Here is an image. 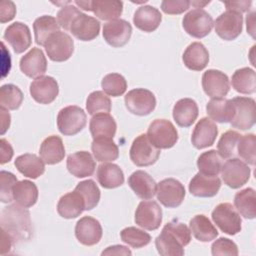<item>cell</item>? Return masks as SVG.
<instances>
[{
  "label": "cell",
  "mask_w": 256,
  "mask_h": 256,
  "mask_svg": "<svg viewBox=\"0 0 256 256\" xmlns=\"http://www.w3.org/2000/svg\"><path fill=\"white\" fill-rule=\"evenodd\" d=\"M198 105L191 98L178 100L173 107V118L178 126L189 127L198 117Z\"/></svg>",
  "instance_id": "f546056e"
},
{
  "label": "cell",
  "mask_w": 256,
  "mask_h": 256,
  "mask_svg": "<svg viewBox=\"0 0 256 256\" xmlns=\"http://www.w3.org/2000/svg\"><path fill=\"white\" fill-rule=\"evenodd\" d=\"M255 145H256V137L252 133L241 135L237 143L238 155L245 162L251 165H254L256 160Z\"/></svg>",
  "instance_id": "681fc988"
},
{
  "label": "cell",
  "mask_w": 256,
  "mask_h": 256,
  "mask_svg": "<svg viewBox=\"0 0 256 256\" xmlns=\"http://www.w3.org/2000/svg\"><path fill=\"white\" fill-rule=\"evenodd\" d=\"M234 205L238 213L246 219L256 216V197L253 188H245L235 194Z\"/></svg>",
  "instance_id": "74e56055"
},
{
  "label": "cell",
  "mask_w": 256,
  "mask_h": 256,
  "mask_svg": "<svg viewBox=\"0 0 256 256\" xmlns=\"http://www.w3.org/2000/svg\"><path fill=\"white\" fill-rule=\"evenodd\" d=\"M21 71L30 78L43 76L47 70V59L40 48H32L20 59Z\"/></svg>",
  "instance_id": "7402d4cb"
},
{
  "label": "cell",
  "mask_w": 256,
  "mask_h": 256,
  "mask_svg": "<svg viewBox=\"0 0 256 256\" xmlns=\"http://www.w3.org/2000/svg\"><path fill=\"white\" fill-rule=\"evenodd\" d=\"M190 6L188 0H164L161 3V10L170 15L181 14L186 11Z\"/></svg>",
  "instance_id": "db71d44e"
},
{
  "label": "cell",
  "mask_w": 256,
  "mask_h": 256,
  "mask_svg": "<svg viewBox=\"0 0 256 256\" xmlns=\"http://www.w3.org/2000/svg\"><path fill=\"white\" fill-rule=\"evenodd\" d=\"M3 37L13 48L16 54H20L27 50L32 42L29 27L18 21L10 24L5 29Z\"/></svg>",
  "instance_id": "d6986e66"
},
{
  "label": "cell",
  "mask_w": 256,
  "mask_h": 256,
  "mask_svg": "<svg viewBox=\"0 0 256 256\" xmlns=\"http://www.w3.org/2000/svg\"><path fill=\"white\" fill-rule=\"evenodd\" d=\"M134 220L145 230H156L162 222V209L156 201H141L136 208Z\"/></svg>",
  "instance_id": "5bb4252c"
},
{
  "label": "cell",
  "mask_w": 256,
  "mask_h": 256,
  "mask_svg": "<svg viewBox=\"0 0 256 256\" xmlns=\"http://www.w3.org/2000/svg\"><path fill=\"white\" fill-rule=\"evenodd\" d=\"M16 14V6L12 1H1L0 2V22L6 23L11 21Z\"/></svg>",
  "instance_id": "11a10c76"
},
{
  "label": "cell",
  "mask_w": 256,
  "mask_h": 256,
  "mask_svg": "<svg viewBox=\"0 0 256 256\" xmlns=\"http://www.w3.org/2000/svg\"><path fill=\"white\" fill-rule=\"evenodd\" d=\"M227 10H232L236 11L238 13L242 12H247L250 7L252 2L251 1H229V2H224Z\"/></svg>",
  "instance_id": "6f0895ef"
},
{
  "label": "cell",
  "mask_w": 256,
  "mask_h": 256,
  "mask_svg": "<svg viewBox=\"0 0 256 256\" xmlns=\"http://www.w3.org/2000/svg\"><path fill=\"white\" fill-rule=\"evenodd\" d=\"M91 149L95 159L99 162L114 161L119 156L118 146L111 138L93 139Z\"/></svg>",
  "instance_id": "ab89813d"
},
{
  "label": "cell",
  "mask_w": 256,
  "mask_h": 256,
  "mask_svg": "<svg viewBox=\"0 0 256 256\" xmlns=\"http://www.w3.org/2000/svg\"><path fill=\"white\" fill-rule=\"evenodd\" d=\"M211 253L213 256H220V255L236 256L238 255V247L232 240L221 237L212 244Z\"/></svg>",
  "instance_id": "f5cc1de1"
},
{
  "label": "cell",
  "mask_w": 256,
  "mask_h": 256,
  "mask_svg": "<svg viewBox=\"0 0 256 256\" xmlns=\"http://www.w3.org/2000/svg\"><path fill=\"white\" fill-rule=\"evenodd\" d=\"M221 187L218 176H209L198 172L189 183V191L196 197H213Z\"/></svg>",
  "instance_id": "d4e9b609"
},
{
  "label": "cell",
  "mask_w": 256,
  "mask_h": 256,
  "mask_svg": "<svg viewBox=\"0 0 256 256\" xmlns=\"http://www.w3.org/2000/svg\"><path fill=\"white\" fill-rule=\"evenodd\" d=\"M241 134L234 130H228L222 134L217 144V152L222 158H231L236 155L237 143Z\"/></svg>",
  "instance_id": "7dc6e473"
},
{
  "label": "cell",
  "mask_w": 256,
  "mask_h": 256,
  "mask_svg": "<svg viewBox=\"0 0 256 256\" xmlns=\"http://www.w3.org/2000/svg\"><path fill=\"white\" fill-rule=\"evenodd\" d=\"M232 86L241 94H253L256 90L255 71L249 67L237 69L232 75Z\"/></svg>",
  "instance_id": "f35d334b"
},
{
  "label": "cell",
  "mask_w": 256,
  "mask_h": 256,
  "mask_svg": "<svg viewBox=\"0 0 256 256\" xmlns=\"http://www.w3.org/2000/svg\"><path fill=\"white\" fill-rule=\"evenodd\" d=\"M70 32L81 41H91L95 39L100 32V22L92 16L81 13L73 21Z\"/></svg>",
  "instance_id": "603a6c76"
},
{
  "label": "cell",
  "mask_w": 256,
  "mask_h": 256,
  "mask_svg": "<svg viewBox=\"0 0 256 256\" xmlns=\"http://www.w3.org/2000/svg\"><path fill=\"white\" fill-rule=\"evenodd\" d=\"M242 24L243 17L240 13L227 10L215 20V32L223 40L232 41L241 34Z\"/></svg>",
  "instance_id": "4fadbf2b"
},
{
  "label": "cell",
  "mask_w": 256,
  "mask_h": 256,
  "mask_svg": "<svg viewBox=\"0 0 256 256\" xmlns=\"http://www.w3.org/2000/svg\"><path fill=\"white\" fill-rule=\"evenodd\" d=\"M81 14V11L73 5L63 6L57 13V22L59 26L64 28L66 31H70V27L73 21Z\"/></svg>",
  "instance_id": "816d5d0a"
},
{
  "label": "cell",
  "mask_w": 256,
  "mask_h": 256,
  "mask_svg": "<svg viewBox=\"0 0 256 256\" xmlns=\"http://www.w3.org/2000/svg\"><path fill=\"white\" fill-rule=\"evenodd\" d=\"M99 184L106 189H113L124 183V173L122 169L114 163L100 164L96 172Z\"/></svg>",
  "instance_id": "1f68e13d"
},
{
  "label": "cell",
  "mask_w": 256,
  "mask_h": 256,
  "mask_svg": "<svg viewBox=\"0 0 256 256\" xmlns=\"http://www.w3.org/2000/svg\"><path fill=\"white\" fill-rule=\"evenodd\" d=\"M117 124L109 113L95 114L89 123V130L93 139L111 138L115 136Z\"/></svg>",
  "instance_id": "4dcf8cb0"
},
{
  "label": "cell",
  "mask_w": 256,
  "mask_h": 256,
  "mask_svg": "<svg viewBox=\"0 0 256 256\" xmlns=\"http://www.w3.org/2000/svg\"><path fill=\"white\" fill-rule=\"evenodd\" d=\"M156 194L157 199L163 206L176 208L181 205L184 200L185 188L180 181L174 178H167L157 184Z\"/></svg>",
  "instance_id": "7c38bea8"
},
{
  "label": "cell",
  "mask_w": 256,
  "mask_h": 256,
  "mask_svg": "<svg viewBox=\"0 0 256 256\" xmlns=\"http://www.w3.org/2000/svg\"><path fill=\"white\" fill-rule=\"evenodd\" d=\"M131 34L132 26L124 19L112 20L103 26L104 40L113 47H122L127 44Z\"/></svg>",
  "instance_id": "e0dca14e"
},
{
  "label": "cell",
  "mask_w": 256,
  "mask_h": 256,
  "mask_svg": "<svg viewBox=\"0 0 256 256\" xmlns=\"http://www.w3.org/2000/svg\"><path fill=\"white\" fill-rule=\"evenodd\" d=\"M128 184L133 192L143 200H149L156 194L157 183L143 170L133 172L128 178Z\"/></svg>",
  "instance_id": "cb8c5ba5"
},
{
  "label": "cell",
  "mask_w": 256,
  "mask_h": 256,
  "mask_svg": "<svg viewBox=\"0 0 256 256\" xmlns=\"http://www.w3.org/2000/svg\"><path fill=\"white\" fill-rule=\"evenodd\" d=\"M0 148H1V153H0V163L5 164L9 162L12 157H13V148L11 144L4 138L0 140Z\"/></svg>",
  "instance_id": "9f6ffc18"
},
{
  "label": "cell",
  "mask_w": 256,
  "mask_h": 256,
  "mask_svg": "<svg viewBox=\"0 0 256 256\" xmlns=\"http://www.w3.org/2000/svg\"><path fill=\"white\" fill-rule=\"evenodd\" d=\"M66 166L70 174L77 178H84L93 175L96 162L87 151H78L67 157Z\"/></svg>",
  "instance_id": "44dd1931"
},
{
  "label": "cell",
  "mask_w": 256,
  "mask_h": 256,
  "mask_svg": "<svg viewBox=\"0 0 256 256\" xmlns=\"http://www.w3.org/2000/svg\"><path fill=\"white\" fill-rule=\"evenodd\" d=\"M191 241V231L179 221L167 223L155 239V246L162 256H182L184 247Z\"/></svg>",
  "instance_id": "6da1fadb"
},
{
  "label": "cell",
  "mask_w": 256,
  "mask_h": 256,
  "mask_svg": "<svg viewBox=\"0 0 256 256\" xmlns=\"http://www.w3.org/2000/svg\"><path fill=\"white\" fill-rule=\"evenodd\" d=\"M1 230H2V251H1V253L5 254L10 251L14 240L6 231H4L3 229H1Z\"/></svg>",
  "instance_id": "6125c7cd"
},
{
  "label": "cell",
  "mask_w": 256,
  "mask_h": 256,
  "mask_svg": "<svg viewBox=\"0 0 256 256\" xmlns=\"http://www.w3.org/2000/svg\"><path fill=\"white\" fill-rule=\"evenodd\" d=\"M31 97L40 104L52 103L59 93L57 81L51 76H40L35 78L30 84Z\"/></svg>",
  "instance_id": "2e32d148"
},
{
  "label": "cell",
  "mask_w": 256,
  "mask_h": 256,
  "mask_svg": "<svg viewBox=\"0 0 256 256\" xmlns=\"http://www.w3.org/2000/svg\"><path fill=\"white\" fill-rule=\"evenodd\" d=\"M129 155L131 161L136 166L146 167L158 160L160 149L152 144L146 134H140L132 142Z\"/></svg>",
  "instance_id": "5b68a950"
},
{
  "label": "cell",
  "mask_w": 256,
  "mask_h": 256,
  "mask_svg": "<svg viewBox=\"0 0 256 256\" xmlns=\"http://www.w3.org/2000/svg\"><path fill=\"white\" fill-rule=\"evenodd\" d=\"M59 24L53 16L43 15L38 17L33 23V30L36 44L44 46L48 38L59 31Z\"/></svg>",
  "instance_id": "8d00e7d4"
},
{
  "label": "cell",
  "mask_w": 256,
  "mask_h": 256,
  "mask_svg": "<svg viewBox=\"0 0 256 256\" xmlns=\"http://www.w3.org/2000/svg\"><path fill=\"white\" fill-rule=\"evenodd\" d=\"M220 172L224 183L232 189L240 188L246 184L251 174L248 165L238 158L228 159L222 164Z\"/></svg>",
  "instance_id": "30bf717a"
},
{
  "label": "cell",
  "mask_w": 256,
  "mask_h": 256,
  "mask_svg": "<svg viewBox=\"0 0 256 256\" xmlns=\"http://www.w3.org/2000/svg\"><path fill=\"white\" fill-rule=\"evenodd\" d=\"M11 68V58L10 53L6 49L5 44L2 42V77H5Z\"/></svg>",
  "instance_id": "91938a15"
},
{
  "label": "cell",
  "mask_w": 256,
  "mask_h": 256,
  "mask_svg": "<svg viewBox=\"0 0 256 256\" xmlns=\"http://www.w3.org/2000/svg\"><path fill=\"white\" fill-rule=\"evenodd\" d=\"M121 240L133 248H141L151 242V236L136 227H126L120 232Z\"/></svg>",
  "instance_id": "c3c4849f"
},
{
  "label": "cell",
  "mask_w": 256,
  "mask_h": 256,
  "mask_svg": "<svg viewBox=\"0 0 256 256\" xmlns=\"http://www.w3.org/2000/svg\"><path fill=\"white\" fill-rule=\"evenodd\" d=\"M209 2L210 1H205V2H200V1H192V2H190V4H192L193 6H195L196 8H200V9H202L205 5H207V4H209Z\"/></svg>",
  "instance_id": "03108f58"
},
{
  "label": "cell",
  "mask_w": 256,
  "mask_h": 256,
  "mask_svg": "<svg viewBox=\"0 0 256 256\" xmlns=\"http://www.w3.org/2000/svg\"><path fill=\"white\" fill-rule=\"evenodd\" d=\"M190 231L193 236L201 242H209L218 236L216 227L203 214L194 216L189 222Z\"/></svg>",
  "instance_id": "d590c367"
},
{
  "label": "cell",
  "mask_w": 256,
  "mask_h": 256,
  "mask_svg": "<svg viewBox=\"0 0 256 256\" xmlns=\"http://www.w3.org/2000/svg\"><path fill=\"white\" fill-rule=\"evenodd\" d=\"M86 125V113L75 105L62 108L57 115V127L61 134L72 136L79 133Z\"/></svg>",
  "instance_id": "277c9868"
},
{
  "label": "cell",
  "mask_w": 256,
  "mask_h": 256,
  "mask_svg": "<svg viewBox=\"0 0 256 256\" xmlns=\"http://www.w3.org/2000/svg\"><path fill=\"white\" fill-rule=\"evenodd\" d=\"M182 60L188 69L201 71L209 62V53L202 43L193 42L185 49Z\"/></svg>",
  "instance_id": "f1b7e54d"
},
{
  "label": "cell",
  "mask_w": 256,
  "mask_h": 256,
  "mask_svg": "<svg viewBox=\"0 0 256 256\" xmlns=\"http://www.w3.org/2000/svg\"><path fill=\"white\" fill-rule=\"evenodd\" d=\"M102 255H131V251L123 245H113L107 247L102 253Z\"/></svg>",
  "instance_id": "680465c9"
},
{
  "label": "cell",
  "mask_w": 256,
  "mask_h": 256,
  "mask_svg": "<svg viewBox=\"0 0 256 256\" xmlns=\"http://www.w3.org/2000/svg\"><path fill=\"white\" fill-rule=\"evenodd\" d=\"M208 116L219 123H230L233 114L234 106L231 99L212 98L206 105Z\"/></svg>",
  "instance_id": "d6a6232c"
},
{
  "label": "cell",
  "mask_w": 256,
  "mask_h": 256,
  "mask_svg": "<svg viewBox=\"0 0 256 256\" xmlns=\"http://www.w3.org/2000/svg\"><path fill=\"white\" fill-rule=\"evenodd\" d=\"M232 100L234 106L231 126L240 130H248L255 124V100L250 97L238 96Z\"/></svg>",
  "instance_id": "9c48e42d"
},
{
  "label": "cell",
  "mask_w": 256,
  "mask_h": 256,
  "mask_svg": "<svg viewBox=\"0 0 256 256\" xmlns=\"http://www.w3.org/2000/svg\"><path fill=\"white\" fill-rule=\"evenodd\" d=\"M212 220L219 229L228 234L235 235L241 231V217L235 207L230 203H220L212 211Z\"/></svg>",
  "instance_id": "52a82bcc"
},
{
  "label": "cell",
  "mask_w": 256,
  "mask_h": 256,
  "mask_svg": "<svg viewBox=\"0 0 256 256\" xmlns=\"http://www.w3.org/2000/svg\"><path fill=\"white\" fill-rule=\"evenodd\" d=\"M199 172L209 176H217L222 167V157L216 150L203 152L197 159Z\"/></svg>",
  "instance_id": "b9f144b4"
},
{
  "label": "cell",
  "mask_w": 256,
  "mask_h": 256,
  "mask_svg": "<svg viewBox=\"0 0 256 256\" xmlns=\"http://www.w3.org/2000/svg\"><path fill=\"white\" fill-rule=\"evenodd\" d=\"M162 20L160 11L150 5H144L139 7L133 16L134 25L141 31L153 32L155 31Z\"/></svg>",
  "instance_id": "484cf974"
},
{
  "label": "cell",
  "mask_w": 256,
  "mask_h": 256,
  "mask_svg": "<svg viewBox=\"0 0 256 256\" xmlns=\"http://www.w3.org/2000/svg\"><path fill=\"white\" fill-rule=\"evenodd\" d=\"M92 11L101 20H116L123 11V2L118 0L92 1Z\"/></svg>",
  "instance_id": "60d3db41"
},
{
  "label": "cell",
  "mask_w": 256,
  "mask_h": 256,
  "mask_svg": "<svg viewBox=\"0 0 256 256\" xmlns=\"http://www.w3.org/2000/svg\"><path fill=\"white\" fill-rule=\"evenodd\" d=\"M124 101L128 111L138 116L148 115L156 107L155 95L150 90L144 88L130 90L125 95Z\"/></svg>",
  "instance_id": "ba28073f"
},
{
  "label": "cell",
  "mask_w": 256,
  "mask_h": 256,
  "mask_svg": "<svg viewBox=\"0 0 256 256\" xmlns=\"http://www.w3.org/2000/svg\"><path fill=\"white\" fill-rule=\"evenodd\" d=\"M74 3L80 7L81 9L85 10V11H92V1L88 0V1H82V0H76L74 1Z\"/></svg>",
  "instance_id": "e7e4bbea"
},
{
  "label": "cell",
  "mask_w": 256,
  "mask_h": 256,
  "mask_svg": "<svg viewBox=\"0 0 256 256\" xmlns=\"http://www.w3.org/2000/svg\"><path fill=\"white\" fill-rule=\"evenodd\" d=\"M44 47L50 60L63 62L72 56L74 41L67 33L58 31L48 38Z\"/></svg>",
  "instance_id": "8fae6325"
},
{
  "label": "cell",
  "mask_w": 256,
  "mask_h": 256,
  "mask_svg": "<svg viewBox=\"0 0 256 256\" xmlns=\"http://www.w3.org/2000/svg\"><path fill=\"white\" fill-rule=\"evenodd\" d=\"M1 179V190H0V200L3 203H9L13 200V187L17 183V177L8 171L2 170L0 172Z\"/></svg>",
  "instance_id": "f907efd6"
},
{
  "label": "cell",
  "mask_w": 256,
  "mask_h": 256,
  "mask_svg": "<svg viewBox=\"0 0 256 256\" xmlns=\"http://www.w3.org/2000/svg\"><path fill=\"white\" fill-rule=\"evenodd\" d=\"M202 87L210 98H223L230 90L228 76L216 69H208L202 75Z\"/></svg>",
  "instance_id": "9a60e30c"
},
{
  "label": "cell",
  "mask_w": 256,
  "mask_h": 256,
  "mask_svg": "<svg viewBox=\"0 0 256 256\" xmlns=\"http://www.w3.org/2000/svg\"><path fill=\"white\" fill-rule=\"evenodd\" d=\"M254 23H255V12H251L246 17V24H247V32L253 38H255V35H254V30H255Z\"/></svg>",
  "instance_id": "be15d7a7"
},
{
  "label": "cell",
  "mask_w": 256,
  "mask_h": 256,
  "mask_svg": "<svg viewBox=\"0 0 256 256\" xmlns=\"http://www.w3.org/2000/svg\"><path fill=\"white\" fill-rule=\"evenodd\" d=\"M147 137L159 149L173 147L178 141V132L173 123L166 119H155L149 125Z\"/></svg>",
  "instance_id": "3957f363"
},
{
  "label": "cell",
  "mask_w": 256,
  "mask_h": 256,
  "mask_svg": "<svg viewBox=\"0 0 256 256\" xmlns=\"http://www.w3.org/2000/svg\"><path fill=\"white\" fill-rule=\"evenodd\" d=\"M23 101V93L14 84H5L0 88V104L7 110L18 109Z\"/></svg>",
  "instance_id": "7bdbcfd3"
},
{
  "label": "cell",
  "mask_w": 256,
  "mask_h": 256,
  "mask_svg": "<svg viewBox=\"0 0 256 256\" xmlns=\"http://www.w3.org/2000/svg\"><path fill=\"white\" fill-rule=\"evenodd\" d=\"M85 210V201L82 195L74 189L63 195L57 204L58 214L65 219H73L78 217Z\"/></svg>",
  "instance_id": "4316f807"
},
{
  "label": "cell",
  "mask_w": 256,
  "mask_h": 256,
  "mask_svg": "<svg viewBox=\"0 0 256 256\" xmlns=\"http://www.w3.org/2000/svg\"><path fill=\"white\" fill-rule=\"evenodd\" d=\"M218 135L217 125L208 117L201 118L192 132L191 142L197 149H204L212 146Z\"/></svg>",
  "instance_id": "ffe728a7"
},
{
  "label": "cell",
  "mask_w": 256,
  "mask_h": 256,
  "mask_svg": "<svg viewBox=\"0 0 256 256\" xmlns=\"http://www.w3.org/2000/svg\"><path fill=\"white\" fill-rule=\"evenodd\" d=\"M17 170L24 176L36 179L45 171L44 161L35 154L26 153L18 156L14 162Z\"/></svg>",
  "instance_id": "836d02e7"
},
{
  "label": "cell",
  "mask_w": 256,
  "mask_h": 256,
  "mask_svg": "<svg viewBox=\"0 0 256 256\" xmlns=\"http://www.w3.org/2000/svg\"><path fill=\"white\" fill-rule=\"evenodd\" d=\"M102 226L100 222L90 216L79 219L75 226V236L77 240L85 246H93L102 238Z\"/></svg>",
  "instance_id": "ac0fdd59"
},
{
  "label": "cell",
  "mask_w": 256,
  "mask_h": 256,
  "mask_svg": "<svg viewBox=\"0 0 256 256\" xmlns=\"http://www.w3.org/2000/svg\"><path fill=\"white\" fill-rule=\"evenodd\" d=\"M86 109L92 116L98 113H109L111 110V100L102 91H93L86 100Z\"/></svg>",
  "instance_id": "bcb514c9"
},
{
  "label": "cell",
  "mask_w": 256,
  "mask_h": 256,
  "mask_svg": "<svg viewBox=\"0 0 256 256\" xmlns=\"http://www.w3.org/2000/svg\"><path fill=\"white\" fill-rule=\"evenodd\" d=\"M213 25L214 22L210 14L200 8L189 11L182 20V26L186 33L198 39L207 36L211 32Z\"/></svg>",
  "instance_id": "8992f818"
},
{
  "label": "cell",
  "mask_w": 256,
  "mask_h": 256,
  "mask_svg": "<svg viewBox=\"0 0 256 256\" xmlns=\"http://www.w3.org/2000/svg\"><path fill=\"white\" fill-rule=\"evenodd\" d=\"M39 154L44 163L48 165L61 162L65 156V147L62 139L56 135L45 138L40 146Z\"/></svg>",
  "instance_id": "83f0119b"
},
{
  "label": "cell",
  "mask_w": 256,
  "mask_h": 256,
  "mask_svg": "<svg viewBox=\"0 0 256 256\" xmlns=\"http://www.w3.org/2000/svg\"><path fill=\"white\" fill-rule=\"evenodd\" d=\"M75 190L82 195L85 201V210H92L99 203L100 190L93 180L87 179L79 182L76 185Z\"/></svg>",
  "instance_id": "ee69618b"
},
{
  "label": "cell",
  "mask_w": 256,
  "mask_h": 256,
  "mask_svg": "<svg viewBox=\"0 0 256 256\" xmlns=\"http://www.w3.org/2000/svg\"><path fill=\"white\" fill-rule=\"evenodd\" d=\"M101 87L109 96L118 97L125 93L127 89V82L124 76L118 73H110L103 77L101 81Z\"/></svg>",
  "instance_id": "f6af8a7d"
},
{
  "label": "cell",
  "mask_w": 256,
  "mask_h": 256,
  "mask_svg": "<svg viewBox=\"0 0 256 256\" xmlns=\"http://www.w3.org/2000/svg\"><path fill=\"white\" fill-rule=\"evenodd\" d=\"M13 200L20 206L29 208L33 206L38 199V188L30 180H21L13 187Z\"/></svg>",
  "instance_id": "e575fe53"
},
{
  "label": "cell",
  "mask_w": 256,
  "mask_h": 256,
  "mask_svg": "<svg viewBox=\"0 0 256 256\" xmlns=\"http://www.w3.org/2000/svg\"><path fill=\"white\" fill-rule=\"evenodd\" d=\"M0 117H1V135H3L9 129L11 117L7 109L2 107L0 108Z\"/></svg>",
  "instance_id": "94428289"
},
{
  "label": "cell",
  "mask_w": 256,
  "mask_h": 256,
  "mask_svg": "<svg viewBox=\"0 0 256 256\" xmlns=\"http://www.w3.org/2000/svg\"><path fill=\"white\" fill-rule=\"evenodd\" d=\"M1 229L14 241L29 239L32 232L29 211L18 204L5 207L1 213Z\"/></svg>",
  "instance_id": "7a4b0ae2"
}]
</instances>
